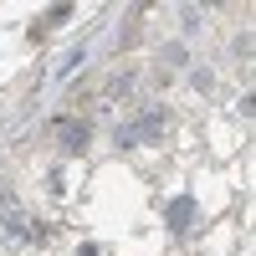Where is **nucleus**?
Here are the masks:
<instances>
[{
  "label": "nucleus",
  "instance_id": "f257e3e1",
  "mask_svg": "<svg viewBox=\"0 0 256 256\" xmlns=\"http://www.w3.org/2000/svg\"><path fill=\"white\" fill-rule=\"evenodd\" d=\"M62 144H67V148H82V144H88V128H82V123L72 118L67 128H62Z\"/></svg>",
  "mask_w": 256,
  "mask_h": 256
},
{
  "label": "nucleus",
  "instance_id": "f03ea898",
  "mask_svg": "<svg viewBox=\"0 0 256 256\" xmlns=\"http://www.w3.org/2000/svg\"><path fill=\"white\" fill-rule=\"evenodd\" d=\"M190 216H195V205H190V200H174V205H169V226H190Z\"/></svg>",
  "mask_w": 256,
  "mask_h": 256
}]
</instances>
